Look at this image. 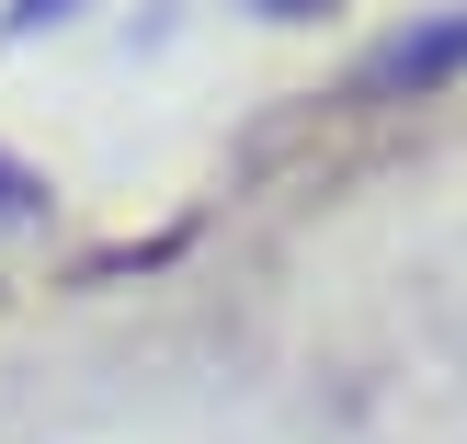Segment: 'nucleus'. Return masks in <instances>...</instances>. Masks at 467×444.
I'll return each mask as SVG.
<instances>
[{"instance_id":"1","label":"nucleus","mask_w":467,"mask_h":444,"mask_svg":"<svg viewBox=\"0 0 467 444\" xmlns=\"http://www.w3.org/2000/svg\"><path fill=\"white\" fill-rule=\"evenodd\" d=\"M251 12H308V0H251Z\"/></svg>"}]
</instances>
